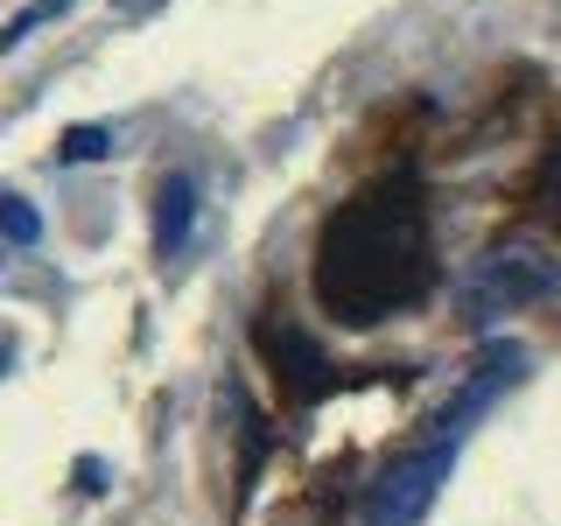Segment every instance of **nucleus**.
Instances as JSON below:
<instances>
[{
	"label": "nucleus",
	"instance_id": "obj_4",
	"mask_svg": "<svg viewBox=\"0 0 561 526\" xmlns=\"http://www.w3.org/2000/svg\"><path fill=\"white\" fill-rule=\"evenodd\" d=\"M105 148H113V134H105V127H64L57 162H64V169H70V162H99Z\"/></svg>",
	"mask_w": 561,
	"mask_h": 526
},
{
	"label": "nucleus",
	"instance_id": "obj_3",
	"mask_svg": "<svg viewBox=\"0 0 561 526\" xmlns=\"http://www.w3.org/2000/svg\"><path fill=\"white\" fill-rule=\"evenodd\" d=\"M57 14H70V0H35V8H22V14H8V28H0V57H8L14 43H28V28L57 22Z\"/></svg>",
	"mask_w": 561,
	"mask_h": 526
},
{
	"label": "nucleus",
	"instance_id": "obj_7",
	"mask_svg": "<svg viewBox=\"0 0 561 526\" xmlns=\"http://www.w3.org/2000/svg\"><path fill=\"white\" fill-rule=\"evenodd\" d=\"M113 8H154V0H113Z\"/></svg>",
	"mask_w": 561,
	"mask_h": 526
},
{
	"label": "nucleus",
	"instance_id": "obj_8",
	"mask_svg": "<svg viewBox=\"0 0 561 526\" xmlns=\"http://www.w3.org/2000/svg\"><path fill=\"white\" fill-rule=\"evenodd\" d=\"M0 373H8V344H0Z\"/></svg>",
	"mask_w": 561,
	"mask_h": 526
},
{
	"label": "nucleus",
	"instance_id": "obj_6",
	"mask_svg": "<svg viewBox=\"0 0 561 526\" xmlns=\"http://www.w3.org/2000/svg\"><path fill=\"white\" fill-rule=\"evenodd\" d=\"M78 491H105V464H99V456H84V464H78Z\"/></svg>",
	"mask_w": 561,
	"mask_h": 526
},
{
	"label": "nucleus",
	"instance_id": "obj_2",
	"mask_svg": "<svg viewBox=\"0 0 561 526\" xmlns=\"http://www.w3.org/2000/svg\"><path fill=\"white\" fill-rule=\"evenodd\" d=\"M197 232V183L190 175H162V190H154V253L175 260Z\"/></svg>",
	"mask_w": 561,
	"mask_h": 526
},
{
	"label": "nucleus",
	"instance_id": "obj_5",
	"mask_svg": "<svg viewBox=\"0 0 561 526\" xmlns=\"http://www.w3.org/2000/svg\"><path fill=\"white\" fill-rule=\"evenodd\" d=\"M0 239H14V245H35L43 239V218L22 204V197H0Z\"/></svg>",
	"mask_w": 561,
	"mask_h": 526
},
{
	"label": "nucleus",
	"instance_id": "obj_1",
	"mask_svg": "<svg viewBox=\"0 0 561 526\" xmlns=\"http://www.w3.org/2000/svg\"><path fill=\"white\" fill-rule=\"evenodd\" d=\"M449 464H456V435H435L428 449H408L400 464H386L379 484L365 491V526H414V519H428Z\"/></svg>",
	"mask_w": 561,
	"mask_h": 526
}]
</instances>
